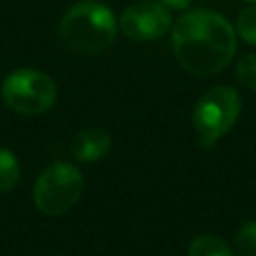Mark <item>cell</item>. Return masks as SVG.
<instances>
[{
	"instance_id": "cell-1",
	"label": "cell",
	"mask_w": 256,
	"mask_h": 256,
	"mask_svg": "<svg viewBox=\"0 0 256 256\" xmlns=\"http://www.w3.org/2000/svg\"><path fill=\"white\" fill-rule=\"evenodd\" d=\"M172 50L180 66L200 78L222 72L236 54V30L218 12L194 8L172 26Z\"/></svg>"
},
{
	"instance_id": "cell-2",
	"label": "cell",
	"mask_w": 256,
	"mask_h": 256,
	"mask_svg": "<svg viewBox=\"0 0 256 256\" xmlns=\"http://www.w3.org/2000/svg\"><path fill=\"white\" fill-rule=\"evenodd\" d=\"M60 38L76 54L104 52L116 38L114 12L96 0L78 2L62 16Z\"/></svg>"
},
{
	"instance_id": "cell-3",
	"label": "cell",
	"mask_w": 256,
	"mask_h": 256,
	"mask_svg": "<svg viewBox=\"0 0 256 256\" xmlns=\"http://www.w3.org/2000/svg\"><path fill=\"white\" fill-rule=\"evenodd\" d=\"M242 100L232 86H214L206 90L192 112V122L202 148H212L232 130L240 116Z\"/></svg>"
},
{
	"instance_id": "cell-4",
	"label": "cell",
	"mask_w": 256,
	"mask_h": 256,
	"mask_svg": "<svg viewBox=\"0 0 256 256\" xmlns=\"http://www.w3.org/2000/svg\"><path fill=\"white\" fill-rule=\"evenodd\" d=\"M84 192V178L70 162H52L34 184V204L46 216L68 212Z\"/></svg>"
},
{
	"instance_id": "cell-5",
	"label": "cell",
	"mask_w": 256,
	"mask_h": 256,
	"mask_svg": "<svg viewBox=\"0 0 256 256\" xmlns=\"http://www.w3.org/2000/svg\"><path fill=\"white\" fill-rule=\"evenodd\" d=\"M2 100L18 114L38 116L52 108L56 100V84L40 70L20 68L8 74L2 82Z\"/></svg>"
},
{
	"instance_id": "cell-6",
	"label": "cell",
	"mask_w": 256,
	"mask_h": 256,
	"mask_svg": "<svg viewBox=\"0 0 256 256\" xmlns=\"http://www.w3.org/2000/svg\"><path fill=\"white\" fill-rule=\"evenodd\" d=\"M118 24L126 38L150 42L162 38L172 28V16L170 10L158 0H138L124 8Z\"/></svg>"
},
{
	"instance_id": "cell-7",
	"label": "cell",
	"mask_w": 256,
	"mask_h": 256,
	"mask_svg": "<svg viewBox=\"0 0 256 256\" xmlns=\"http://www.w3.org/2000/svg\"><path fill=\"white\" fill-rule=\"evenodd\" d=\"M112 148V138L102 128H84L72 140V156L78 162H98L102 160Z\"/></svg>"
},
{
	"instance_id": "cell-8",
	"label": "cell",
	"mask_w": 256,
	"mask_h": 256,
	"mask_svg": "<svg viewBox=\"0 0 256 256\" xmlns=\"http://www.w3.org/2000/svg\"><path fill=\"white\" fill-rule=\"evenodd\" d=\"M188 256H234L226 240L214 234H200L188 246Z\"/></svg>"
},
{
	"instance_id": "cell-9",
	"label": "cell",
	"mask_w": 256,
	"mask_h": 256,
	"mask_svg": "<svg viewBox=\"0 0 256 256\" xmlns=\"http://www.w3.org/2000/svg\"><path fill=\"white\" fill-rule=\"evenodd\" d=\"M20 180V162L8 148L0 146V192H10Z\"/></svg>"
},
{
	"instance_id": "cell-10",
	"label": "cell",
	"mask_w": 256,
	"mask_h": 256,
	"mask_svg": "<svg viewBox=\"0 0 256 256\" xmlns=\"http://www.w3.org/2000/svg\"><path fill=\"white\" fill-rule=\"evenodd\" d=\"M234 252L238 256H256V220L244 222L234 236Z\"/></svg>"
},
{
	"instance_id": "cell-11",
	"label": "cell",
	"mask_w": 256,
	"mask_h": 256,
	"mask_svg": "<svg viewBox=\"0 0 256 256\" xmlns=\"http://www.w3.org/2000/svg\"><path fill=\"white\" fill-rule=\"evenodd\" d=\"M236 32L246 44L256 46V4L246 6L236 18Z\"/></svg>"
},
{
	"instance_id": "cell-12",
	"label": "cell",
	"mask_w": 256,
	"mask_h": 256,
	"mask_svg": "<svg viewBox=\"0 0 256 256\" xmlns=\"http://www.w3.org/2000/svg\"><path fill=\"white\" fill-rule=\"evenodd\" d=\"M238 80L256 92V54H244L236 64Z\"/></svg>"
},
{
	"instance_id": "cell-13",
	"label": "cell",
	"mask_w": 256,
	"mask_h": 256,
	"mask_svg": "<svg viewBox=\"0 0 256 256\" xmlns=\"http://www.w3.org/2000/svg\"><path fill=\"white\" fill-rule=\"evenodd\" d=\"M158 2L168 10H186L192 4V0H158Z\"/></svg>"
},
{
	"instance_id": "cell-14",
	"label": "cell",
	"mask_w": 256,
	"mask_h": 256,
	"mask_svg": "<svg viewBox=\"0 0 256 256\" xmlns=\"http://www.w3.org/2000/svg\"><path fill=\"white\" fill-rule=\"evenodd\" d=\"M248 2H254V4H256V0H248Z\"/></svg>"
}]
</instances>
